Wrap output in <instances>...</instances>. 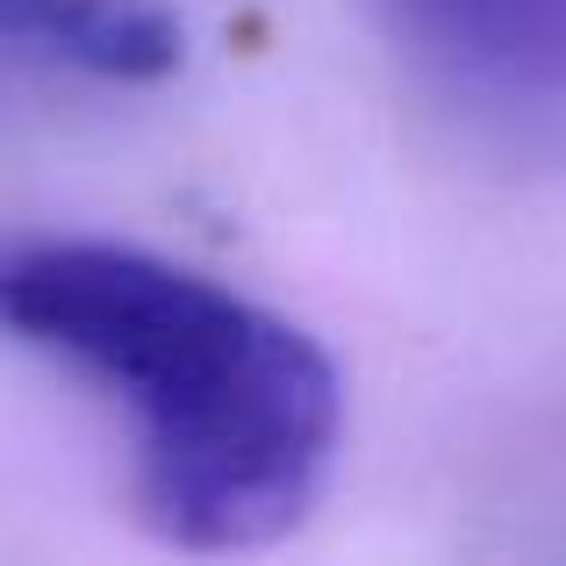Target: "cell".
<instances>
[{
	"label": "cell",
	"instance_id": "2",
	"mask_svg": "<svg viewBox=\"0 0 566 566\" xmlns=\"http://www.w3.org/2000/svg\"><path fill=\"white\" fill-rule=\"evenodd\" d=\"M416 72L467 108L566 123V0H374Z\"/></svg>",
	"mask_w": 566,
	"mask_h": 566
},
{
	"label": "cell",
	"instance_id": "1",
	"mask_svg": "<svg viewBox=\"0 0 566 566\" xmlns=\"http://www.w3.org/2000/svg\"><path fill=\"white\" fill-rule=\"evenodd\" d=\"M8 331L123 416L137 502L187 553H251L316 510L345 444L331 352L208 273L101 237L14 244Z\"/></svg>",
	"mask_w": 566,
	"mask_h": 566
},
{
	"label": "cell",
	"instance_id": "3",
	"mask_svg": "<svg viewBox=\"0 0 566 566\" xmlns=\"http://www.w3.org/2000/svg\"><path fill=\"white\" fill-rule=\"evenodd\" d=\"M14 57L101 86H151L180 72L187 22L166 0H0Z\"/></svg>",
	"mask_w": 566,
	"mask_h": 566
}]
</instances>
